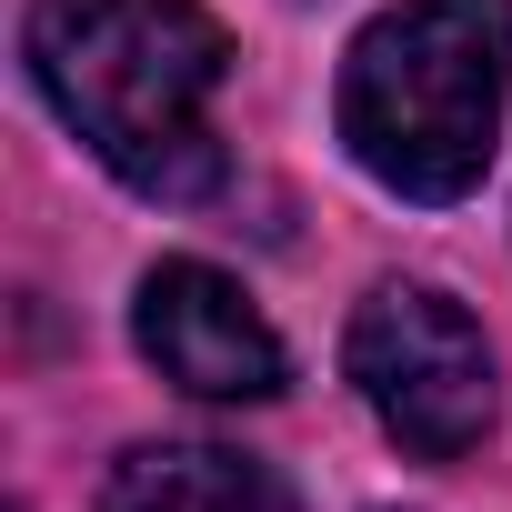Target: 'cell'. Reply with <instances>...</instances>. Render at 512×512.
Instances as JSON below:
<instances>
[{"instance_id":"1","label":"cell","mask_w":512,"mask_h":512,"mask_svg":"<svg viewBox=\"0 0 512 512\" xmlns=\"http://www.w3.org/2000/svg\"><path fill=\"white\" fill-rule=\"evenodd\" d=\"M31 81L121 171L141 201H211L221 131L211 101L231 81V41L191 0H31Z\"/></svg>"},{"instance_id":"4","label":"cell","mask_w":512,"mask_h":512,"mask_svg":"<svg viewBox=\"0 0 512 512\" xmlns=\"http://www.w3.org/2000/svg\"><path fill=\"white\" fill-rule=\"evenodd\" d=\"M131 332L151 352V372L191 402H272L292 382L282 332L251 312V292L211 262H161L131 302Z\"/></svg>"},{"instance_id":"3","label":"cell","mask_w":512,"mask_h":512,"mask_svg":"<svg viewBox=\"0 0 512 512\" xmlns=\"http://www.w3.org/2000/svg\"><path fill=\"white\" fill-rule=\"evenodd\" d=\"M342 362H352L372 422H382L402 452H422V462L482 452V432H492V412H502L482 322H472L452 292H432V282H382V292H362Z\"/></svg>"},{"instance_id":"2","label":"cell","mask_w":512,"mask_h":512,"mask_svg":"<svg viewBox=\"0 0 512 512\" xmlns=\"http://www.w3.org/2000/svg\"><path fill=\"white\" fill-rule=\"evenodd\" d=\"M502 91H512V0H402L352 41L332 121L382 191L462 201L492 161Z\"/></svg>"},{"instance_id":"5","label":"cell","mask_w":512,"mask_h":512,"mask_svg":"<svg viewBox=\"0 0 512 512\" xmlns=\"http://www.w3.org/2000/svg\"><path fill=\"white\" fill-rule=\"evenodd\" d=\"M101 512H292V492L221 442H141L111 462Z\"/></svg>"}]
</instances>
